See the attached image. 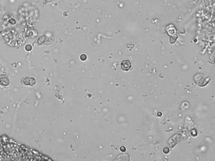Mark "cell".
<instances>
[{
  "mask_svg": "<svg viewBox=\"0 0 215 161\" xmlns=\"http://www.w3.org/2000/svg\"><path fill=\"white\" fill-rule=\"evenodd\" d=\"M132 67V63L129 60H126L122 61L121 64V69L124 71H128Z\"/></svg>",
  "mask_w": 215,
  "mask_h": 161,
  "instance_id": "cell-2",
  "label": "cell"
},
{
  "mask_svg": "<svg viewBox=\"0 0 215 161\" xmlns=\"http://www.w3.org/2000/svg\"><path fill=\"white\" fill-rule=\"evenodd\" d=\"M193 80L197 85L201 87H203L209 82L210 78L204 74L198 73L194 76Z\"/></svg>",
  "mask_w": 215,
  "mask_h": 161,
  "instance_id": "cell-1",
  "label": "cell"
},
{
  "mask_svg": "<svg viewBox=\"0 0 215 161\" xmlns=\"http://www.w3.org/2000/svg\"><path fill=\"white\" fill-rule=\"evenodd\" d=\"M163 151H164V153L167 154L168 153H169V149L168 148H167V147H166L165 148H164Z\"/></svg>",
  "mask_w": 215,
  "mask_h": 161,
  "instance_id": "cell-4",
  "label": "cell"
},
{
  "mask_svg": "<svg viewBox=\"0 0 215 161\" xmlns=\"http://www.w3.org/2000/svg\"><path fill=\"white\" fill-rule=\"evenodd\" d=\"M80 59L82 61H85L87 59L86 55H85V54H82V55H81L80 56Z\"/></svg>",
  "mask_w": 215,
  "mask_h": 161,
  "instance_id": "cell-3",
  "label": "cell"
},
{
  "mask_svg": "<svg viewBox=\"0 0 215 161\" xmlns=\"http://www.w3.org/2000/svg\"><path fill=\"white\" fill-rule=\"evenodd\" d=\"M120 150L122 152H125L126 151V148H125L124 146H122L121 147H120Z\"/></svg>",
  "mask_w": 215,
  "mask_h": 161,
  "instance_id": "cell-5",
  "label": "cell"
}]
</instances>
